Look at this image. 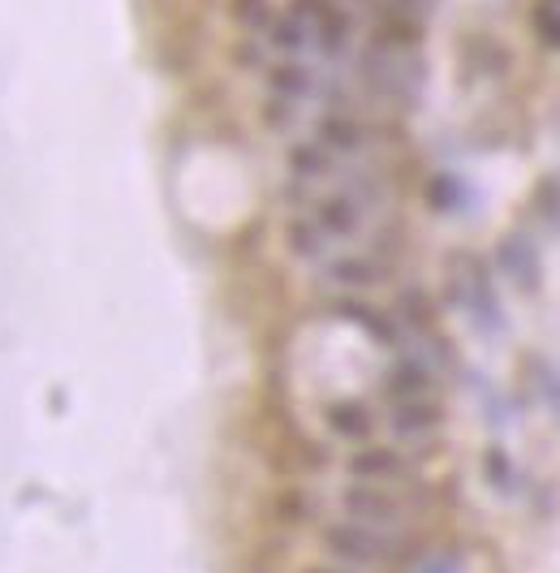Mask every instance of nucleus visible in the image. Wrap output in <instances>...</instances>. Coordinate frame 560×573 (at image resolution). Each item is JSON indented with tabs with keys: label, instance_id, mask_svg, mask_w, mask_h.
I'll use <instances>...</instances> for the list:
<instances>
[{
	"label": "nucleus",
	"instance_id": "obj_1",
	"mask_svg": "<svg viewBox=\"0 0 560 573\" xmlns=\"http://www.w3.org/2000/svg\"><path fill=\"white\" fill-rule=\"evenodd\" d=\"M323 543L337 561L350 565H384V561H406L414 557V539L393 535V530H375L366 521H337L323 530Z\"/></svg>",
	"mask_w": 560,
	"mask_h": 573
},
{
	"label": "nucleus",
	"instance_id": "obj_2",
	"mask_svg": "<svg viewBox=\"0 0 560 573\" xmlns=\"http://www.w3.org/2000/svg\"><path fill=\"white\" fill-rule=\"evenodd\" d=\"M341 509H345L354 521H366V526L406 521V505H402L393 492L375 487V483H350V487L341 492Z\"/></svg>",
	"mask_w": 560,
	"mask_h": 573
},
{
	"label": "nucleus",
	"instance_id": "obj_3",
	"mask_svg": "<svg viewBox=\"0 0 560 573\" xmlns=\"http://www.w3.org/2000/svg\"><path fill=\"white\" fill-rule=\"evenodd\" d=\"M315 224L328 233V238H354L358 229H362V203H358L354 195H328V199H319V208H315Z\"/></svg>",
	"mask_w": 560,
	"mask_h": 573
},
{
	"label": "nucleus",
	"instance_id": "obj_4",
	"mask_svg": "<svg viewBox=\"0 0 560 573\" xmlns=\"http://www.w3.org/2000/svg\"><path fill=\"white\" fill-rule=\"evenodd\" d=\"M409 470V462L397 449H358L350 458V474L358 483H397Z\"/></svg>",
	"mask_w": 560,
	"mask_h": 573
},
{
	"label": "nucleus",
	"instance_id": "obj_5",
	"mask_svg": "<svg viewBox=\"0 0 560 573\" xmlns=\"http://www.w3.org/2000/svg\"><path fill=\"white\" fill-rule=\"evenodd\" d=\"M393 431L402 436V440H422V436H431L440 422H444V410L440 406H431V401H397V410H393Z\"/></svg>",
	"mask_w": 560,
	"mask_h": 573
},
{
	"label": "nucleus",
	"instance_id": "obj_6",
	"mask_svg": "<svg viewBox=\"0 0 560 573\" xmlns=\"http://www.w3.org/2000/svg\"><path fill=\"white\" fill-rule=\"evenodd\" d=\"M384 393H388L393 401H418V397L431 393V371L418 363V359H402V363L388 371Z\"/></svg>",
	"mask_w": 560,
	"mask_h": 573
},
{
	"label": "nucleus",
	"instance_id": "obj_7",
	"mask_svg": "<svg viewBox=\"0 0 560 573\" xmlns=\"http://www.w3.org/2000/svg\"><path fill=\"white\" fill-rule=\"evenodd\" d=\"M319 147H328V152H341V156H354L366 147V130L358 125L354 117H323L319 121Z\"/></svg>",
	"mask_w": 560,
	"mask_h": 573
},
{
	"label": "nucleus",
	"instance_id": "obj_8",
	"mask_svg": "<svg viewBox=\"0 0 560 573\" xmlns=\"http://www.w3.org/2000/svg\"><path fill=\"white\" fill-rule=\"evenodd\" d=\"M328 280L341 285V289H371L384 280V267L371 260H358V255H345V260L328 263Z\"/></svg>",
	"mask_w": 560,
	"mask_h": 573
},
{
	"label": "nucleus",
	"instance_id": "obj_9",
	"mask_svg": "<svg viewBox=\"0 0 560 573\" xmlns=\"http://www.w3.org/2000/svg\"><path fill=\"white\" fill-rule=\"evenodd\" d=\"M267 82H272L276 100H289V104H298V100H306V96L315 91V74H310L306 65H298V60L276 65V69L267 74Z\"/></svg>",
	"mask_w": 560,
	"mask_h": 573
},
{
	"label": "nucleus",
	"instance_id": "obj_10",
	"mask_svg": "<svg viewBox=\"0 0 560 573\" xmlns=\"http://www.w3.org/2000/svg\"><path fill=\"white\" fill-rule=\"evenodd\" d=\"M328 427L341 436V440H366L375 431V415L362 406V401H341L328 410Z\"/></svg>",
	"mask_w": 560,
	"mask_h": 573
},
{
	"label": "nucleus",
	"instance_id": "obj_11",
	"mask_svg": "<svg viewBox=\"0 0 560 573\" xmlns=\"http://www.w3.org/2000/svg\"><path fill=\"white\" fill-rule=\"evenodd\" d=\"M289 173H294L298 181L328 177V173H332V152H328V147H319V143H298V147L289 152Z\"/></svg>",
	"mask_w": 560,
	"mask_h": 573
},
{
	"label": "nucleus",
	"instance_id": "obj_12",
	"mask_svg": "<svg viewBox=\"0 0 560 573\" xmlns=\"http://www.w3.org/2000/svg\"><path fill=\"white\" fill-rule=\"evenodd\" d=\"M501 260H505V267H509L526 289H535V276H539V255H535V246H530L526 238H509V242H505V251H501Z\"/></svg>",
	"mask_w": 560,
	"mask_h": 573
},
{
	"label": "nucleus",
	"instance_id": "obj_13",
	"mask_svg": "<svg viewBox=\"0 0 560 573\" xmlns=\"http://www.w3.org/2000/svg\"><path fill=\"white\" fill-rule=\"evenodd\" d=\"M285 238H289V251L303 255V260H319V255L328 251V233H323L315 220H289Z\"/></svg>",
	"mask_w": 560,
	"mask_h": 573
},
{
	"label": "nucleus",
	"instance_id": "obj_14",
	"mask_svg": "<svg viewBox=\"0 0 560 573\" xmlns=\"http://www.w3.org/2000/svg\"><path fill=\"white\" fill-rule=\"evenodd\" d=\"M337 311L345 315V319H354V323H362V328H366L371 337H380L384 345H397V328H393V319L380 315L375 307H366V302H354V298H350V302H341Z\"/></svg>",
	"mask_w": 560,
	"mask_h": 573
},
{
	"label": "nucleus",
	"instance_id": "obj_15",
	"mask_svg": "<svg viewBox=\"0 0 560 573\" xmlns=\"http://www.w3.org/2000/svg\"><path fill=\"white\" fill-rule=\"evenodd\" d=\"M267 40H272L281 53H298V48H306V44H310V26H306L303 18L289 9L285 18H272V26H267Z\"/></svg>",
	"mask_w": 560,
	"mask_h": 573
},
{
	"label": "nucleus",
	"instance_id": "obj_16",
	"mask_svg": "<svg viewBox=\"0 0 560 573\" xmlns=\"http://www.w3.org/2000/svg\"><path fill=\"white\" fill-rule=\"evenodd\" d=\"M535 31L548 48H560V0H539L535 4Z\"/></svg>",
	"mask_w": 560,
	"mask_h": 573
},
{
	"label": "nucleus",
	"instance_id": "obj_17",
	"mask_svg": "<svg viewBox=\"0 0 560 573\" xmlns=\"http://www.w3.org/2000/svg\"><path fill=\"white\" fill-rule=\"evenodd\" d=\"M233 18L246 26V31H267L272 26V9L263 0H233Z\"/></svg>",
	"mask_w": 560,
	"mask_h": 573
},
{
	"label": "nucleus",
	"instance_id": "obj_18",
	"mask_svg": "<svg viewBox=\"0 0 560 573\" xmlns=\"http://www.w3.org/2000/svg\"><path fill=\"white\" fill-rule=\"evenodd\" d=\"M402 319L414 323V328H427V323H431V307H427V298H422L418 289H406V294H402Z\"/></svg>",
	"mask_w": 560,
	"mask_h": 573
},
{
	"label": "nucleus",
	"instance_id": "obj_19",
	"mask_svg": "<svg viewBox=\"0 0 560 573\" xmlns=\"http://www.w3.org/2000/svg\"><path fill=\"white\" fill-rule=\"evenodd\" d=\"M427 195H431V203H436V208L449 211V203L458 199V181H453V177H436V181L427 186Z\"/></svg>",
	"mask_w": 560,
	"mask_h": 573
},
{
	"label": "nucleus",
	"instance_id": "obj_20",
	"mask_svg": "<svg viewBox=\"0 0 560 573\" xmlns=\"http://www.w3.org/2000/svg\"><path fill=\"white\" fill-rule=\"evenodd\" d=\"M487 474H492V483H496V487H509L513 470H509V458H505L501 449H492V453H487Z\"/></svg>",
	"mask_w": 560,
	"mask_h": 573
},
{
	"label": "nucleus",
	"instance_id": "obj_21",
	"mask_svg": "<svg viewBox=\"0 0 560 573\" xmlns=\"http://www.w3.org/2000/svg\"><path fill=\"white\" fill-rule=\"evenodd\" d=\"M263 117H267V125H272V130H285V125L294 121V104H289V100H272Z\"/></svg>",
	"mask_w": 560,
	"mask_h": 573
},
{
	"label": "nucleus",
	"instance_id": "obj_22",
	"mask_svg": "<svg viewBox=\"0 0 560 573\" xmlns=\"http://www.w3.org/2000/svg\"><path fill=\"white\" fill-rule=\"evenodd\" d=\"M306 573H345V570H328V565H319V570H306Z\"/></svg>",
	"mask_w": 560,
	"mask_h": 573
}]
</instances>
